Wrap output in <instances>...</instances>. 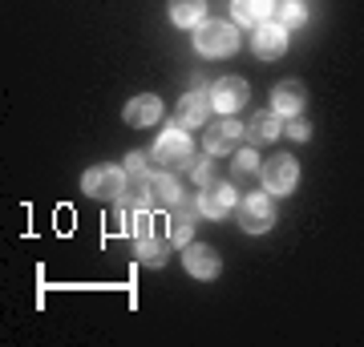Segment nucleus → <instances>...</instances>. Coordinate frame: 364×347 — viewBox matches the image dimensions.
<instances>
[{"label": "nucleus", "mask_w": 364, "mask_h": 347, "mask_svg": "<svg viewBox=\"0 0 364 347\" xmlns=\"http://www.w3.org/2000/svg\"><path fill=\"white\" fill-rule=\"evenodd\" d=\"M210 109H215V101H210V93L191 89V93H186V97H182L178 105H174V126H178V129H207Z\"/></svg>", "instance_id": "6"}, {"label": "nucleus", "mask_w": 364, "mask_h": 347, "mask_svg": "<svg viewBox=\"0 0 364 347\" xmlns=\"http://www.w3.org/2000/svg\"><path fill=\"white\" fill-rule=\"evenodd\" d=\"M126 174H130L134 182L150 178V162H146V154H138V150H134V154H126Z\"/></svg>", "instance_id": "22"}, {"label": "nucleus", "mask_w": 364, "mask_h": 347, "mask_svg": "<svg viewBox=\"0 0 364 347\" xmlns=\"http://www.w3.org/2000/svg\"><path fill=\"white\" fill-rule=\"evenodd\" d=\"M122 117H126V126L146 129V126H154L158 117H162V101H158L154 93H138V97H130V101H126Z\"/></svg>", "instance_id": "12"}, {"label": "nucleus", "mask_w": 364, "mask_h": 347, "mask_svg": "<svg viewBox=\"0 0 364 347\" xmlns=\"http://www.w3.org/2000/svg\"><path fill=\"white\" fill-rule=\"evenodd\" d=\"M251 53L259 57V61H275V57H284L287 53V28L267 21V25L255 28V37H251Z\"/></svg>", "instance_id": "9"}, {"label": "nucleus", "mask_w": 364, "mask_h": 347, "mask_svg": "<svg viewBox=\"0 0 364 347\" xmlns=\"http://www.w3.org/2000/svg\"><path fill=\"white\" fill-rule=\"evenodd\" d=\"M304 101H308V89H304V81H279L272 89V109L275 114H291L299 117V109H304Z\"/></svg>", "instance_id": "13"}, {"label": "nucleus", "mask_w": 364, "mask_h": 347, "mask_svg": "<svg viewBox=\"0 0 364 347\" xmlns=\"http://www.w3.org/2000/svg\"><path fill=\"white\" fill-rule=\"evenodd\" d=\"M122 222H126V234H134L138 243L150 238V231H154V219H150L146 206H138V210H126V206H122Z\"/></svg>", "instance_id": "19"}, {"label": "nucleus", "mask_w": 364, "mask_h": 347, "mask_svg": "<svg viewBox=\"0 0 364 347\" xmlns=\"http://www.w3.org/2000/svg\"><path fill=\"white\" fill-rule=\"evenodd\" d=\"M235 206V186L227 182H215V186H203V198H198V210L207 214V219H223L227 210Z\"/></svg>", "instance_id": "16"}, {"label": "nucleus", "mask_w": 364, "mask_h": 347, "mask_svg": "<svg viewBox=\"0 0 364 347\" xmlns=\"http://www.w3.org/2000/svg\"><path fill=\"white\" fill-rule=\"evenodd\" d=\"M166 255H170L166 238H142V243H138V263H142V267H162Z\"/></svg>", "instance_id": "20"}, {"label": "nucleus", "mask_w": 364, "mask_h": 347, "mask_svg": "<svg viewBox=\"0 0 364 347\" xmlns=\"http://www.w3.org/2000/svg\"><path fill=\"white\" fill-rule=\"evenodd\" d=\"M81 190L90 198H102V202H117L122 190H126V170H114V166H90L85 178H81Z\"/></svg>", "instance_id": "3"}, {"label": "nucleus", "mask_w": 364, "mask_h": 347, "mask_svg": "<svg viewBox=\"0 0 364 347\" xmlns=\"http://www.w3.org/2000/svg\"><path fill=\"white\" fill-rule=\"evenodd\" d=\"M259 174H263V186H267V194H291V190L299 186V166H296L287 154L267 158V162L259 166Z\"/></svg>", "instance_id": "5"}, {"label": "nucleus", "mask_w": 364, "mask_h": 347, "mask_svg": "<svg viewBox=\"0 0 364 347\" xmlns=\"http://www.w3.org/2000/svg\"><path fill=\"white\" fill-rule=\"evenodd\" d=\"M182 267L191 270L195 279H215V275L223 270V263H219V250H215V246L186 243V246H182Z\"/></svg>", "instance_id": "7"}, {"label": "nucleus", "mask_w": 364, "mask_h": 347, "mask_svg": "<svg viewBox=\"0 0 364 347\" xmlns=\"http://www.w3.org/2000/svg\"><path fill=\"white\" fill-rule=\"evenodd\" d=\"M239 138H243V126L235 121V117H223V121H215V126L203 129V145H207V154H235V145H239Z\"/></svg>", "instance_id": "8"}, {"label": "nucleus", "mask_w": 364, "mask_h": 347, "mask_svg": "<svg viewBox=\"0 0 364 347\" xmlns=\"http://www.w3.org/2000/svg\"><path fill=\"white\" fill-rule=\"evenodd\" d=\"M279 133H284V126H279V114H275V109H272V114H267V109L255 114V117H251V126H247L251 142H275Z\"/></svg>", "instance_id": "18"}, {"label": "nucleus", "mask_w": 364, "mask_h": 347, "mask_svg": "<svg viewBox=\"0 0 364 347\" xmlns=\"http://www.w3.org/2000/svg\"><path fill=\"white\" fill-rule=\"evenodd\" d=\"M275 4H279V0H231V13H235L239 25L259 28V25H267V21L275 16Z\"/></svg>", "instance_id": "14"}, {"label": "nucleus", "mask_w": 364, "mask_h": 347, "mask_svg": "<svg viewBox=\"0 0 364 347\" xmlns=\"http://www.w3.org/2000/svg\"><path fill=\"white\" fill-rule=\"evenodd\" d=\"M304 21H308V9H304V0H279V4H275V25L299 28Z\"/></svg>", "instance_id": "21"}, {"label": "nucleus", "mask_w": 364, "mask_h": 347, "mask_svg": "<svg viewBox=\"0 0 364 347\" xmlns=\"http://www.w3.org/2000/svg\"><path fill=\"white\" fill-rule=\"evenodd\" d=\"M255 170H259V158L251 154V150H243V154L235 158V174H239V178H251Z\"/></svg>", "instance_id": "23"}, {"label": "nucleus", "mask_w": 364, "mask_h": 347, "mask_svg": "<svg viewBox=\"0 0 364 347\" xmlns=\"http://www.w3.org/2000/svg\"><path fill=\"white\" fill-rule=\"evenodd\" d=\"M251 97L247 81L243 77H219L215 81V89H210V101H215V109L219 114H235V109H243Z\"/></svg>", "instance_id": "10"}, {"label": "nucleus", "mask_w": 364, "mask_h": 347, "mask_svg": "<svg viewBox=\"0 0 364 347\" xmlns=\"http://www.w3.org/2000/svg\"><path fill=\"white\" fill-rule=\"evenodd\" d=\"M239 226L247 234H263L275 226V206L267 194H247V198H239Z\"/></svg>", "instance_id": "4"}, {"label": "nucleus", "mask_w": 364, "mask_h": 347, "mask_svg": "<svg viewBox=\"0 0 364 347\" xmlns=\"http://www.w3.org/2000/svg\"><path fill=\"white\" fill-rule=\"evenodd\" d=\"M154 162L162 170H182V166H191V138H186V129H166V133H158V142H154Z\"/></svg>", "instance_id": "2"}, {"label": "nucleus", "mask_w": 364, "mask_h": 347, "mask_svg": "<svg viewBox=\"0 0 364 347\" xmlns=\"http://www.w3.org/2000/svg\"><path fill=\"white\" fill-rule=\"evenodd\" d=\"M207 16V0H170V25L198 28Z\"/></svg>", "instance_id": "17"}, {"label": "nucleus", "mask_w": 364, "mask_h": 347, "mask_svg": "<svg viewBox=\"0 0 364 347\" xmlns=\"http://www.w3.org/2000/svg\"><path fill=\"white\" fill-rule=\"evenodd\" d=\"M191 170H195V182H198V186H210V162H195Z\"/></svg>", "instance_id": "25"}, {"label": "nucleus", "mask_w": 364, "mask_h": 347, "mask_svg": "<svg viewBox=\"0 0 364 347\" xmlns=\"http://www.w3.org/2000/svg\"><path fill=\"white\" fill-rule=\"evenodd\" d=\"M284 133L296 138V142H308V138H312V126H308L304 117H291V126H284Z\"/></svg>", "instance_id": "24"}, {"label": "nucleus", "mask_w": 364, "mask_h": 347, "mask_svg": "<svg viewBox=\"0 0 364 347\" xmlns=\"http://www.w3.org/2000/svg\"><path fill=\"white\" fill-rule=\"evenodd\" d=\"M146 194H150V206H158V210H170V206L182 202V190L178 182H174V174H154V178H146Z\"/></svg>", "instance_id": "15"}, {"label": "nucleus", "mask_w": 364, "mask_h": 347, "mask_svg": "<svg viewBox=\"0 0 364 347\" xmlns=\"http://www.w3.org/2000/svg\"><path fill=\"white\" fill-rule=\"evenodd\" d=\"M170 214V226H166V243L170 246H186L191 234H195V214H198V202H178L166 210Z\"/></svg>", "instance_id": "11"}, {"label": "nucleus", "mask_w": 364, "mask_h": 347, "mask_svg": "<svg viewBox=\"0 0 364 347\" xmlns=\"http://www.w3.org/2000/svg\"><path fill=\"white\" fill-rule=\"evenodd\" d=\"M195 49L203 53V57H231L235 49H239V33H235V25H227V21H203L195 33Z\"/></svg>", "instance_id": "1"}]
</instances>
